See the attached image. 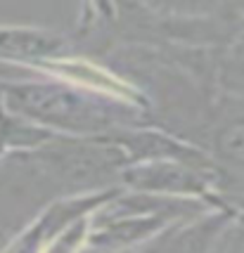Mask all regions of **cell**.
<instances>
[{"label":"cell","instance_id":"6da1fadb","mask_svg":"<svg viewBox=\"0 0 244 253\" xmlns=\"http://www.w3.org/2000/svg\"><path fill=\"white\" fill-rule=\"evenodd\" d=\"M10 104L19 107L24 111H31L36 116H48L55 121L64 123H78L81 119H88V111L81 109L74 97H69L67 92L48 88H14L10 92Z\"/></svg>","mask_w":244,"mask_h":253},{"label":"cell","instance_id":"7a4b0ae2","mask_svg":"<svg viewBox=\"0 0 244 253\" xmlns=\"http://www.w3.org/2000/svg\"><path fill=\"white\" fill-rule=\"evenodd\" d=\"M218 149L223 156L233 159L237 164H244V121L230 123L218 137Z\"/></svg>","mask_w":244,"mask_h":253}]
</instances>
